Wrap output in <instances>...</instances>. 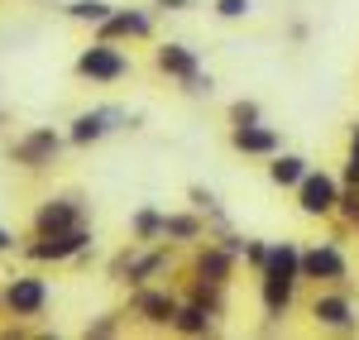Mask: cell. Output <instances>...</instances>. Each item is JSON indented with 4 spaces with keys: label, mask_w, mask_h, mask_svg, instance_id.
<instances>
[{
    "label": "cell",
    "mask_w": 359,
    "mask_h": 340,
    "mask_svg": "<svg viewBox=\"0 0 359 340\" xmlns=\"http://www.w3.org/2000/svg\"><path fill=\"white\" fill-rule=\"evenodd\" d=\"M302 177V158H278L273 163V182H297Z\"/></svg>",
    "instance_id": "obj_9"
},
{
    "label": "cell",
    "mask_w": 359,
    "mask_h": 340,
    "mask_svg": "<svg viewBox=\"0 0 359 340\" xmlns=\"http://www.w3.org/2000/svg\"><path fill=\"white\" fill-rule=\"evenodd\" d=\"M316 316H321V321H331V326H345L350 307H345V302H335V297H321V302H316Z\"/></svg>",
    "instance_id": "obj_7"
},
{
    "label": "cell",
    "mask_w": 359,
    "mask_h": 340,
    "mask_svg": "<svg viewBox=\"0 0 359 340\" xmlns=\"http://www.w3.org/2000/svg\"><path fill=\"white\" fill-rule=\"evenodd\" d=\"M62 226H72V206L57 201V206H43V211H39V230H43V235H57Z\"/></svg>",
    "instance_id": "obj_5"
},
{
    "label": "cell",
    "mask_w": 359,
    "mask_h": 340,
    "mask_svg": "<svg viewBox=\"0 0 359 340\" xmlns=\"http://www.w3.org/2000/svg\"><path fill=\"white\" fill-rule=\"evenodd\" d=\"M101 130H106V125H101V115H82V120H77V130H72V140L86 144V140H96Z\"/></svg>",
    "instance_id": "obj_8"
},
{
    "label": "cell",
    "mask_w": 359,
    "mask_h": 340,
    "mask_svg": "<svg viewBox=\"0 0 359 340\" xmlns=\"http://www.w3.org/2000/svg\"><path fill=\"white\" fill-rule=\"evenodd\" d=\"M0 250H10V235H5V230H0Z\"/></svg>",
    "instance_id": "obj_13"
},
{
    "label": "cell",
    "mask_w": 359,
    "mask_h": 340,
    "mask_svg": "<svg viewBox=\"0 0 359 340\" xmlns=\"http://www.w3.org/2000/svg\"><path fill=\"white\" fill-rule=\"evenodd\" d=\"M306 273L311 278H340V254L335 250H311L306 254Z\"/></svg>",
    "instance_id": "obj_4"
},
{
    "label": "cell",
    "mask_w": 359,
    "mask_h": 340,
    "mask_svg": "<svg viewBox=\"0 0 359 340\" xmlns=\"http://www.w3.org/2000/svg\"><path fill=\"white\" fill-rule=\"evenodd\" d=\"M77 67H82L86 77H120V72H125V57L111 53V48H91V53H82Z\"/></svg>",
    "instance_id": "obj_2"
},
{
    "label": "cell",
    "mask_w": 359,
    "mask_h": 340,
    "mask_svg": "<svg viewBox=\"0 0 359 340\" xmlns=\"http://www.w3.org/2000/svg\"><path fill=\"white\" fill-rule=\"evenodd\" d=\"M43 302H48V287L39 283V278H15V283L5 287V307L15 316H39Z\"/></svg>",
    "instance_id": "obj_1"
},
{
    "label": "cell",
    "mask_w": 359,
    "mask_h": 340,
    "mask_svg": "<svg viewBox=\"0 0 359 340\" xmlns=\"http://www.w3.org/2000/svg\"><path fill=\"white\" fill-rule=\"evenodd\" d=\"M249 10V0H221V15L225 20H235V15H245Z\"/></svg>",
    "instance_id": "obj_12"
},
{
    "label": "cell",
    "mask_w": 359,
    "mask_h": 340,
    "mask_svg": "<svg viewBox=\"0 0 359 340\" xmlns=\"http://www.w3.org/2000/svg\"><path fill=\"white\" fill-rule=\"evenodd\" d=\"M158 62H163L168 72H192V57H187V53H177V48H168V53L158 57Z\"/></svg>",
    "instance_id": "obj_11"
},
{
    "label": "cell",
    "mask_w": 359,
    "mask_h": 340,
    "mask_svg": "<svg viewBox=\"0 0 359 340\" xmlns=\"http://www.w3.org/2000/svg\"><path fill=\"white\" fill-rule=\"evenodd\" d=\"M235 149H273V135H264V130H235Z\"/></svg>",
    "instance_id": "obj_6"
},
{
    "label": "cell",
    "mask_w": 359,
    "mask_h": 340,
    "mask_svg": "<svg viewBox=\"0 0 359 340\" xmlns=\"http://www.w3.org/2000/svg\"><path fill=\"white\" fill-rule=\"evenodd\" d=\"M106 10H111V5H101V0H82V5H72L77 20H106Z\"/></svg>",
    "instance_id": "obj_10"
},
{
    "label": "cell",
    "mask_w": 359,
    "mask_h": 340,
    "mask_svg": "<svg viewBox=\"0 0 359 340\" xmlns=\"http://www.w3.org/2000/svg\"><path fill=\"white\" fill-rule=\"evenodd\" d=\"M302 206L311 211V216H316V211H331L335 206V182L331 177H311V182L302 187Z\"/></svg>",
    "instance_id": "obj_3"
}]
</instances>
